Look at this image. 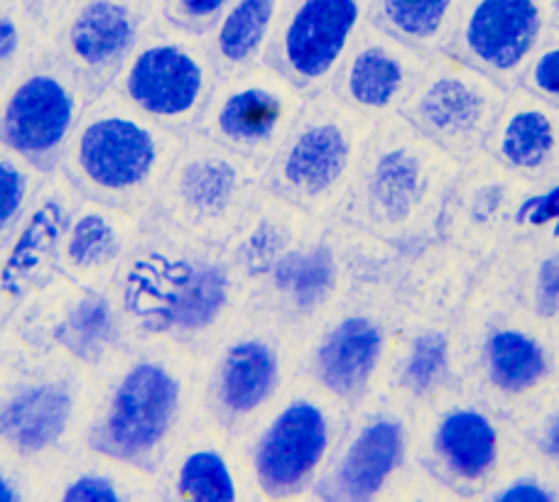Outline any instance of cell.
<instances>
[{"mask_svg": "<svg viewBox=\"0 0 559 502\" xmlns=\"http://www.w3.org/2000/svg\"><path fill=\"white\" fill-rule=\"evenodd\" d=\"M138 334L204 360L246 314V287L226 246L143 224L116 283Z\"/></svg>", "mask_w": 559, "mask_h": 502, "instance_id": "1", "label": "cell"}, {"mask_svg": "<svg viewBox=\"0 0 559 502\" xmlns=\"http://www.w3.org/2000/svg\"><path fill=\"white\" fill-rule=\"evenodd\" d=\"M202 421V360L145 338L96 378L84 451L157 478L173 449Z\"/></svg>", "mask_w": 559, "mask_h": 502, "instance_id": "2", "label": "cell"}, {"mask_svg": "<svg viewBox=\"0 0 559 502\" xmlns=\"http://www.w3.org/2000/svg\"><path fill=\"white\" fill-rule=\"evenodd\" d=\"M459 328L466 356L464 390L511 421L559 385V328L521 304L498 260L484 265Z\"/></svg>", "mask_w": 559, "mask_h": 502, "instance_id": "3", "label": "cell"}, {"mask_svg": "<svg viewBox=\"0 0 559 502\" xmlns=\"http://www.w3.org/2000/svg\"><path fill=\"white\" fill-rule=\"evenodd\" d=\"M462 163L407 120L378 125L338 220L411 250L437 238L439 216Z\"/></svg>", "mask_w": 559, "mask_h": 502, "instance_id": "4", "label": "cell"}, {"mask_svg": "<svg viewBox=\"0 0 559 502\" xmlns=\"http://www.w3.org/2000/svg\"><path fill=\"white\" fill-rule=\"evenodd\" d=\"M405 250L388 246L346 220H317L309 234L246 292V314L287 331L302 348L307 336L354 289L395 273Z\"/></svg>", "mask_w": 559, "mask_h": 502, "instance_id": "5", "label": "cell"}, {"mask_svg": "<svg viewBox=\"0 0 559 502\" xmlns=\"http://www.w3.org/2000/svg\"><path fill=\"white\" fill-rule=\"evenodd\" d=\"M185 138L138 113L111 86L88 98L59 172L79 196L143 224Z\"/></svg>", "mask_w": 559, "mask_h": 502, "instance_id": "6", "label": "cell"}, {"mask_svg": "<svg viewBox=\"0 0 559 502\" xmlns=\"http://www.w3.org/2000/svg\"><path fill=\"white\" fill-rule=\"evenodd\" d=\"M0 338V454L47 474L84 451L96 378L52 350Z\"/></svg>", "mask_w": 559, "mask_h": 502, "instance_id": "7", "label": "cell"}, {"mask_svg": "<svg viewBox=\"0 0 559 502\" xmlns=\"http://www.w3.org/2000/svg\"><path fill=\"white\" fill-rule=\"evenodd\" d=\"M378 125L334 92L312 96L265 167V189L312 218H338Z\"/></svg>", "mask_w": 559, "mask_h": 502, "instance_id": "8", "label": "cell"}, {"mask_svg": "<svg viewBox=\"0 0 559 502\" xmlns=\"http://www.w3.org/2000/svg\"><path fill=\"white\" fill-rule=\"evenodd\" d=\"M297 378V340L243 314L202 360L204 421L243 444Z\"/></svg>", "mask_w": 559, "mask_h": 502, "instance_id": "9", "label": "cell"}, {"mask_svg": "<svg viewBox=\"0 0 559 502\" xmlns=\"http://www.w3.org/2000/svg\"><path fill=\"white\" fill-rule=\"evenodd\" d=\"M397 270L354 289L299 348V378L348 409L373 395L383 378L401 319L395 295Z\"/></svg>", "mask_w": 559, "mask_h": 502, "instance_id": "10", "label": "cell"}, {"mask_svg": "<svg viewBox=\"0 0 559 502\" xmlns=\"http://www.w3.org/2000/svg\"><path fill=\"white\" fill-rule=\"evenodd\" d=\"M521 454L513 421L464 387L413 411V464L464 502Z\"/></svg>", "mask_w": 559, "mask_h": 502, "instance_id": "11", "label": "cell"}, {"mask_svg": "<svg viewBox=\"0 0 559 502\" xmlns=\"http://www.w3.org/2000/svg\"><path fill=\"white\" fill-rule=\"evenodd\" d=\"M348 407L297 378L267 417L243 441L263 502L312 498L322 470L344 434Z\"/></svg>", "mask_w": 559, "mask_h": 502, "instance_id": "12", "label": "cell"}, {"mask_svg": "<svg viewBox=\"0 0 559 502\" xmlns=\"http://www.w3.org/2000/svg\"><path fill=\"white\" fill-rule=\"evenodd\" d=\"M265 189V169L189 133L143 224L226 246Z\"/></svg>", "mask_w": 559, "mask_h": 502, "instance_id": "13", "label": "cell"}, {"mask_svg": "<svg viewBox=\"0 0 559 502\" xmlns=\"http://www.w3.org/2000/svg\"><path fill=\"white\" fill-rule=\"evenodd\" d=\"M3 334L29 350H52L102 378L145 340L128 316L116 285L76 287L59 277L17 311Z\"/></svg>", "mask_w": 559, "mask_h": 502, "instance_id": "14", "label": "cell"}, {"mask_svg": "<svg viewBox=\"0 0 559 502\" xmlns=\"http://www.w3.org/2000/svg\"><path fill=\"white\" fill-rule=\"evenodd\" d=\"M216 82L206 35L167 25L140 39L114 88L138 113L189 135L197 130Z\"/></svg>", "mask_w": 559, "mask_h": 502, "instance_id": "15", "label": "cell"}, {"mask_svg": "<svg viewBox=\"0 0 559 502\" xmlns=\"http://www.w3.org/2000/svg\"><path fill=\"white\" fill-rule=\"evenodd\" d=\"M413 464V409L381 393L348 409L314 502H378Z\"/></svg>", "mask_w": 559, "mask_h": 502, "instance_id": "16", "label": "cell"}, {"mask_svg": "<svg viewBox=\"0 0 559 502\" xmlns=\"http://www.w3.org/2000/svg\"><path fill=\"white\" fill-rule=\"evenodd\" d=\"M508 92L498 79L447 49L427 59L403 116L464 165L484 153Z\"/></svg>", "mask_w": 559, "mask_h": 502, "instance_id": "17", "label": "cell"}, {"mask_svg": "<svg viewBox=\"0 0 559 502\" xmlns=\"http://www.w3.org/2000/svg\"><path fill=\"white\" fill-rule=\"evenodd\" d=\"M307 96L273 64L218 76L197 133L263 169L302 116Z\"/></svg>", "mask_w": 559, "mask_h": 502, "instance_id": "18", "label": "cell"}, {"mask_svg": "<svg viewBox=\"0 0 559 502\" xmlns=\"http://www.w3.org/2000/svg\"><path fill=\"white\" fill-rule=\"evenodd\" d=\"M88 98L62 59L25 69L0 96V145L37 172H59Z\"/></svg>", "mask_w": 559, "mask_h": 502, "instance_id": "19", "label": "cell"}, {"mask_svg": "<svg viewBox=\"0 0 559 502\" xmlns=\"http://www.w3.org/2000/svg\"><path fill=\"white\" fill-rule=\"evenodd\" d=\"M531 179L498 165L486 153L462 165L439 216L437 238L481 265L511 250Z\"/></svg>", "mask_w": 559, "mask_h": 502, "instance_id": "20", "label": "cell"}, {"mask_svg": "<svg viewBox=\"0 0 559 502\" xmlns=\"http://www.w3.org/2000/svg\"><path fill=\"white\" fill-rule=\"evenodd\" d=\"M371 15L373 0H295L285 10L267 64L307 98L332 92Z\"/></svg>", "mask_w": 559, "mask_h": 502, "instance_id": "21", "label": "cell"}, {"mask_svg": "<svg viewBox=\"0 0 559 502\" xmlns=\"http://www.w3.org/2000/svg\"><path fill=\"white\" fill-rule=\"evenodd\" d=\"M79 199L62 172L47 175L23 218L0 240V334L29 299L59 279V246Z\"/></svg>", "mask_w": 559, "mask_h": 502, "instance_id": "22", "label": "cell"}, {"mask_svg": "<svg viewBox=\"0 0 559 502\" xmlns=\"http://www.w3.org/2000/svg\"><path fill=\"white\" fill-rule=\"evenodd\" d=\"M550 27L552 0H466L449 49L513 88Z\"/></svg>", "mask_w": 559, "mask_h": 502, "instance_id": "23", "label": "cell"}, {"mask_svg": "<svg viewBox=\"0 0 559 502\" xmlns=\"http://www.w3.org/2000/svg\"><path fill=\"white\" fill-rule=\"evenodd\" d=\"M466 383V356L459 319H397L391 354L376 393L419 409Z\"/></svg>", "mask_w": 559, "mask_h": 502, "instance_id": "24", "label": "cell"}, {"mask_svg": "<svg viewBox=\"0 0 559 502\" xmlns=\"http://www.w3.org/2000/svg\"><path fill=\"white\" fill-rule=\"evenodd\" d=\"M417 47L368 23L334 82V96L356 113L383 123L403 116L427 67Z\"/></svg>", "mask_w": 559, "mask_h": 502, "instance_id": "25", "label": "cell"}, {"mask_svg": "<svg viewBox=\"0 0 559 502\" xmlns=\"http://www.w3.org/2000/svg\"><path fill=\"white\" fill-rule=\"evenodd\" d=\"M155 486L159 502H263L243 446L206 421L173 449Z\"/></svg>", "mask_w": 559, "mask_h": 502, "instance_id": "26", "label": "cell"}, {"mask_svg": "<svg viewBox=\"0 0 559 502\" xmlns=\"http://www.w3.org/2000/svg\"><path fill=\"white\" fill-rule=\"evenodd\" d=\"M140 220L123 211L79 199L59 246V277L76 287H114L140 240Z\"/></svg>", "mask_w": 559, "mask_h": 502, "instance_id": "27", "label": "cell"}, {"mask_svg": "<svg viewBox=\"0 0 559 502\" xmlns=\"http://www.w3.org/2000/svg\"><path fill=\"white\" fill-rule=\"evenodd\" d=\"M143 39V20L123 0H88L64 33L62 62L88 96L111 88Z\"/></svg>", "mask_w": 559, "mask_h": 502, "instance_id": "28", "label": "cell"}, {"mask_svg": "<svg viewBox=\"0 0 559 502\" xmlns=\"http://www.w3.org/2000/svg\"><path fill=\"white\" fill-rule=\"evenodd\" d=\"M481 270L484 265L478 260L439 238L405 250L395 279L401 316L429 321L459 319Z\"/></svg>", "mask_w": 559, "mask_h": 502, "instance_id": "29", "label": "cell"}, {"mask_svg": "<svg viewBox=\"0 0 559 502\" xmlns=\"http://www.w3.org/2000/svg\"><path fill=\"white\" fill-rule=\"evenodd\" d=\"M484 153L531 182L552 172L559 165V108L521 84L513 86Z\"/></svg>", "mask_w": 559, "mask_h": 502, "instance_id": "30", "label": "cell"}, {"mask_svg": "<svg viewBox=\"0 0 559 502\" xmlns=\"http://www.w3.org/2000/svg\"><path fill=\"white\" fill-rule=\"evenodd\" d=\"M317 220L319 218L305 214L302 208L263 189L226 243V253L246 292L271 273L277 260L287 255Z\"/></svg>", "mask_w": 559, "mask_h": 502, "instance_id": "31", "label": "cell"}, {"mask_svg": "<svg viewBox=\"0 0 559 502\" xmlns=\"http://www.w3.org/2000/svg\"><path fill=\"white\" fill-rule=\"evenodd\" d=\"M43 502H159L155 478L79 451L45 474Z\"/></svg>", "mask_w": 559, "mask_h": 502, "instance_id": "32", "label": "cell"}, {"mask_svg": "<svg viewBox=\"0 0 559 502\" xmlns=\"http://www.w3.org/2000/svg\"><path fill=\"white\" fill-rule=\"evenodd\" d=\"M285 10V0H231L206 35L218 76L265 64Z\"/></svg>", "mask_w": 559, "mask_h": 502, "instance_id": "33", "label": "cell"}, {"mask_svg": "<svg viewBox=\"0 0 559 502\" xmlns=\"http://www.w3.org/2000/svg\"><path fill=\"white\" fill-rule=\"evenodd\" d=\"M464 3L466 0H373L371 23L435 57L452 47Z\"/></svg>", "mask_w": 559, "mask_h": 502, "instance_id": "34", "label": "cell"}, {"mask_svg": "<svg viewBox=\"0 0 559 502\" xmlns=\"http://www.w3.org/2000/svg\"><path fill=\"white\" fill-rule=\"evenodd\" d=\"M474 502H559V476L521 454Z\"/></svg>", "mask_w": 559, "mask_h": 502, "instance_id": "35", "label": "cell"}, {"mask_svg": "<svg viewBox=\"0 0 559 502\" xmlns=\"http://www.w3.org/2000/svg\"><path fill=\"white\" fill-rule=\"evenodd\" d=\"M513 246H559V165L531 182Z\"/></svg>", "mask_w": 559, "mask_h": 502, "instance_id": "36", "label": "cell"}, {"mask_svg": "<svg viewBox=\"0 0 559 502\" xmlns=\"http://www.w3.org/2000/svg\"><path fill=\"white\" fill-rule=\"evenodd\" d=\"M513 427L523 454L540 461L559 476V385L515 419Z\"/></svg>", "mask_w": 559, "mask_h": 502, "instance_id": "37", "label": "cell"}, {"mask_svg": "<svg viewBox=\"0 0 559 502\" xmlns=\"http://www.w3.org/2000/svg\"><path fill=\"white\" fill-rule=\"evenodd\" d=\"M45 177L23 157L0 145V240L23 218Z\"/></svg>", "mask_w": 559, "mask_h": 502, "instance_id": "38", "label": "cell"}, {"mask_svg": "<svg viewBox=\"0 0 559 502\" xmlns=\"http://www.w3.org/2000/svg\"><path fill=\"white\" fill-rule=\"evenodd\" d=\"M521 86L559 108V37H547L525 69Z\"/></svg>", "mask_w": 559, "mask_h": 502, "instance_id": "39", "label": "cell"}, {"mask_svg": "<svg viewBox=\"0 0 559 502\" xmlns=\"http://www.w3.org/2000/svg\"><path fill=\"white\" fill-rule=\"evenodd\" d=\"M45 474L0 454V502H43Z\"/></svg>", "mask_w": 559, "mask_h": 502, "instance_id": "40", "label": "cell"}, {"mask_svg": "<svg viewBox=\"0 0 559 502\" xmlns=\"http://www.w3.org/2000/svg\"><path fill=\"white\" fill-rule=\"evenodd\" d=\"M228 5H231V0H169V25L197 35H209Z\"/></svg>", "mask_w": 559, "mask_h": 502, "instance_id": "41", "label": "cell"}, {"mask_svg": "<svg viewBox=\"0 0 559 502\" xmlns=\"http://www.w3.org/2000/svg\"><path fill=\"white\" fill-rule=\"evenodd\" d=\"M378 502H464L452 490L425 474L423 468L413 466L397 483Z\"/></svg>", "mask_w": 559, "mask_h": 502, "instance_id": "42", "label": "cell"}, {"mask_svg": "<svg viewBox=\"0 0 559 502\" xmlns=\"http://www.w3.org/2000/svg\"><path fill=\"white\" fill-rule=\"evenodd\" d=\"M23 47L25 37L17 20L8 13H0V74L17 64V59L23 57Z\"/></svg>", "mask_w": 559, "mask_h": 502, "instance_id": "43", "label": "cell"}, {"mask_svg": "<svg viewBox=\"0 0 559 502\" xmlns=\"http://www.w3.org/2000/svg\"><path fill=\"white\" fill-rule=\"evenodd\" d=\"M0 354H3V338H0Z\"/></svg>", "mask_w": 559, "mask_h": 502, "instance_id": "44", "label": "cell"}, {"mask_svg": "<svg viewBox=\"0 0 559 502\" xmlns=\"http://www.w3.org/2000/svg\"><path fill=\"white\" fill-rule=\"evenodd\" d=\"M299 502H314V500H312V498H307V500H299Z\"/></svg>", "mask_w": 559, "mask_h": 502, "instance_id": "45", "label": "cell"}]
</instances>
